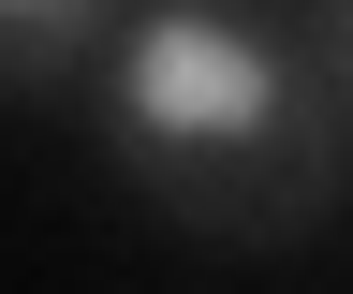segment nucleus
<instances>
[{"label": "nucleus", "instance_id": "obj_1", "mask_svg": "<svg viewBox=\"0 0 353 294\" xmlns=\"http://www.w3.org/2000/svg\"><path fill=\"white\" fill-rule=\"evenodd\" d=\"M132 118H148V133H265V118H280V74H265L236 30L162 15L148 45H132Z\"/></svg>", "mask_w": 353, "mask_h": 294}, {"label": "nucleus", "instance_id": "obj_2", "mask_svg": "<svg viewBox=\"0 0 353 294\" xmlns=\"http://www.w3.org/2000/svg\"><path fill=\"white\" fill-rule=\"evenodd\" d=\"M15 15H44V0H15Z\"/></svg>", "mask_w": 353, "mask_h": 294}]
</instances>
